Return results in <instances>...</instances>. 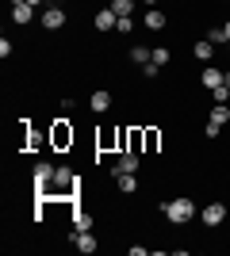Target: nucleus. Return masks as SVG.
I'll list each match as a JSON object with an SVG mask.
<instances>
[{"mask_svg": "<svg viewBox=\"0 0 230 256\" xmlns=\"http://www.w3.org/2000/svg\"><path fill=\"white\" fill-rule=\"evenodd\" d=\"M161 214L169 218L173 226H184V222H192V214H196V206H192V199H169V203H161Z\"/></svg>", "mask_w": 230, "mask_h": 256, "instance_id": "f257e3e1", "label": "nucleus"}, {"mask_svg": "<svg viewBox=\"0 0 230 256\" xmlns=\"http://www.w3.org/2000/svg\"><path fill=\"white\" fill-rule=\"evenodd\" d=\"M54 164H50V160H39V164H35V188H39V192H46V188H50V184H54Z\"/></svg>", "mask_w": 230, "mask_h": 256, "instance_id": "f03ea898", "label": "nucleus"}, {"mask_svg": "<svg viewBox=\"0 0 230 256\" xmlns=\"http://www.w3.org/2000/svg\"><path fill=\"white\" fill-rule=\"evenodd\" d=\"M69 241L77 245V252H96V248H100V241L92 237V230H77V234L69 237Z\"/></svg>", "mask_w": 230, "mask_h": 256, "instance_id": "7ed1b4c3", "label": "nucleus"}, {"mask_svg": "<svg viewBox=\"0 0 230 256\" xmlns=\"http://www.w3.org/2000/svg\"><path fill=\"white\" fill-rule=\"evenodd\" d=\"M123 172H138V153L134 150H123L115 160V176H123Z\"/></svg>", "mask_w": 230, "mask_h": 256, "instance_id": "20e7f679", "label": "nucleus"}, {"mask_svg": "<svg viewBox=\"0 0 230 256\" xmlns=\"http://www.w3.org/2000/svg\"><path fill=\"white\" fill-rule=\"evenodd\" d=\"M199 218H203V226H222V218H226V206L222 203H211L199 210Z\"/></svg>", "mask_w": 230, "mask_h": 256, "instance_id": "39448f33", "label": "nucleus"}, {"mask_svg": "<svg viewBox=\"0 0 230 256\" xmlns=\"http://www.w3.org/2000/svg\"><path fill=\"white\" fill-rule=\"evenodd\" d=\"M92 23H96V31H115V27H119V16H115L111 8H100Z\"/></svg>", "mask_w": 230, "mask_h": 256, "instance_id": "423d86ee", "label": "nucleus"}, {"mask_svg": "<svg viewBox=\"0 0 230 256\" xmlns=\"http://www.w3.org/2000/svg\"><path fill=\"white\" fill-rule=\"evenodd\" d=\"M62 23H66V12H62V8H54V4H50V8L43 12V27H46V31H58Z\"/></svg>", "mask_w": 230, "mask_h": 256, "instance_id": "0eeeda50", "label": "nucleus"}, {"mask_svg": "<svg viewBox=\"0 0 230 256\" xmlns=\"http://www.w3.org/2000/svg\"><path fill=\"white\" fill-rule=\"evenodd\" d=\"M199 80H203V88H219V84H226V73H222V69H215V65H207Z\"/></svg>", "mask_w": 230, "mask_h": 256, "instance_id": "6e6552de", "label": "nucleus"}, {"mask_svg": "<svg viewBox=\"0 0 230 256\" xmlns=\"http://www.w3.org/2000/svg\"><path fill=\"white\" fill-rule=\"evenodd\" d=\"M69 142H73V130H69V122L58 118V122H54V146H58V150H66Z\"/></svg>", "mask_w": 230, "mask_h": 256, "instance_id": "1a4fd4ad", "label": "nucleus"}, {"mask_svg": "<svg viewBox=\"0 0 230 256\" xmlns=\"http://www.w3.org/2000/svg\"><path fill=\"white\" fill-rule=\"evenodd\" d=\"M35 16V4H12V20L16 23H31Z\"/></svg>", "mask_w": 230, "mask_h": 256, "instance_id": "9d476101", "label": "nucleus"}, {"mask_svg": "<svg viewBox=\"0 0 230 256\" xmlns=\"http://www.w3.org/2000/svg\"><path fill=\"white\" fill-rule=\"evenodd\" d=\"M146 27H150V31H161V27H165V12L150 8V12H146Z\"/></svg>", "mask_w": 230, "mask_h": 256, "instance_id": "9b49d317", "label": "nucleus"}, {"mask_svg": "<svg viewBox=\"0 0 230 256\" xmlns=\"http://www.w3.org/2000/svg\"><path fill=\"white\" fill-rule=\"evenodd\" d=\"M88 107H92V111H108V107H111V96H108V92H92Z\"/></svg>", "mask_w": 230, "mask_h": 256, "instance_id": "f8f14e48", "label": "nucleus"}, {"mask_svg": "<svg viewBox=\"0 0 230 256\" xmlns=\"http://www.w3.org/2000/svg\"><path fill=\"white\" fill-rule=\"evenodd\" d=\"M211 54H215V42H211V38H199L196 42V58L199 62H211Z\"/></svg>", "mask_w": 230, "mask_h": 256, "instance_id": "ddd939ff", "label": "nucleus"}, {"mask_svg": "<svg viewBox=\"0 0 230 256\" xmlns=\"http://www.w3.org/2000/svg\"><path fill=\"white\" fill-rule=\"evenodd\" d=\"M115 184H119V192L131 195L134 188H138V180H134V172H123V176H115Z\"/></svg>", "mask_w": 230, "mask_h": 256, "instance_id": "4468645a", "label": "nucleus"}, {"mask_svg": "<svg viewBox=\"0 0 230 256\" xmlns=\"http://www.w3.org/2000/svg\"><path fill=\"white\" fill-rule=\"evenodd\" d=\"M73 226L77 230H92V214L88 210H73Z\"/></svg>", "mask_w": 230, "mask_h": 256, "instance_id": "2eb2a0df", "label": "nucleus"}, {"mask_svg": "<svg viewBox=\"0 0 230 256\" xmlns=\"http://www.w3.org/2000/svg\"><path fill=\"white\" fill-rule=\"evenodd\" d=\"M207 122H219V126H222V122H230V111H226V104H215V111H211V118H207Z\"/></svg>", "mask_w": 230, "mask_h": 256, "instance_id": "dca6fc26", "label": "nucleus"}, {"mask_svg": "<svg viewBox=\"0 0 230 256\" xmlns=\"http://www.w3.org/2000/svg\"><path fill=\"white\" fill-rule=\"evenodd\" d=\"M150 58H153V50H146V46H134L131 50V62H138V65H146Z\"/></svg>", "mask_w": 230, "mask_h": 256, "instance_id": "f3484780", "label": "nucleus"}, {"mask_svg": "<svg viewBox=\"0 0 230 256\" xmlns=\"http://www.w3.org/2000/svg\"><path fill=\"white\" fill-rule=\"evenodd\" d=\"M131 8H134V0H111V12H115V16H131Z\"/></svg>", "mask_w": 230, "mask_h": 256, "instance_id": "a211bd4d", "label": "nucleus"}, {"mask_svg": "<svg viewBox=\"0 0 230 256\" xmlns=\"http://www.w3.org/2000/svg\"><path fill=\"white\" fill-rule=\"evenodd\" d=\"M142 142H146V150H157V130H142Z\"/></svg>", "mask_w": 230, "mask_h": 256, "instance_id": "6ab92c4d", "label": "nucleus"}, {"mask_svg": "<svg viewBox=\"0 0 230 256\" xmlns=\"http://www.w3.org/2000/svg\"><path fill=\"white\" fill-rule=\"evenodd\" d=\"M211 96H215V104H226L230 88H226V84H219V88H211Z\"/></svg>", "mask_w": 230, "mask_h": 256, "instance_id": "aec40b11", "label": "nucleus"}, {"mask_svg": "<svg viewBox=\"0 0 230 256\" xmlns=\"http://www.w3.org/2000/svg\"><path fill=\"white\" fill-rule=\"evenodd\" d=\"M207 38H211V42H215V46H222V42H226V31H222V27H215V31H211Z\"/></svg>", "mask_w": 230, "mask_h": 256, "instance_id": "412c9836", "label": "nucleus"}, {"mask_svg": "<svg viewBox=\"0 0 230 256\" xmlns=\"http://www.w3.org/2000/svg\"><path fill=\"white\" fill-rule=\"evenodd\" d=\"M150 62H157V65H165V62H169V50H165V46H157V50H153V58H150Z\"/></svg>", "mask_w": 230, "mask_h": 256, "instance_id": "4be33fe9", "label": "nucleus"}, {"mask_svg": "<svg viewBox=\"0 0 230 256\" xmlns=\"http://www.w3.org/2000/svg\"><path fill=\"white\" fill-rule=\"evenodd\" d=\"M222 31H226V42H230V20H226V23H222Z\"/></svg>", "mask_w": 230, "mask_h": 256, "instance_id": "5701e85b", "label": "nucleus"}, {"mask_svg": "<svg viewBox=\"0 0 230 256\" xmlns=\"http://www.w3.org/2000/svg\"><path fill=\"white\" fill-rule=\"evenodd\" d=\"M27 4H35V8H39V4H43V0H27Z\"/></svg>", "mask_w": 230, "mask_h": 256, "instance_id": "b1692460", "label": "nucleus"}, {"mask_svg": "<svg viewBox=\"0 0 230 256\" xmlns=\"http://www.w3.org/2000/svg\"><path fill=\"white\" fill-rule=\"evenodd\" d=\"M226 88H230V69H226Z\"/></svg>", "mask_w": 230, "mask_h": 256, "instance_id": "393cba45", "label": "nucleus"}, {"mask_svg": "<svg viewBox=\"0 0 230 256\" xmlns=\"http://www.w3.org/2000/svg\"><path fill=\"white\" fill-rule=\"evenodd\" d=\"M12 4H27V0H12Z\"/></svg>", "mask_w": 230, "mask_h": 256, "instance_id": "a878e982", "label": "nucleus"}, {"mask_svg": "<svg viewBox=\"0 0 230 256\" xmlns=\"http://www.w3.org/2000/svg\"><path fill=\"white\" fill-rule=\"evenodd\" d=\"M146 4H157V0H146Z\"/></svg>", "mask_w": 230, "mask_h": 256, "instance_id": "bb28decb", "label": "nucleus"}]
</instances>
